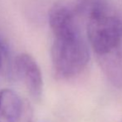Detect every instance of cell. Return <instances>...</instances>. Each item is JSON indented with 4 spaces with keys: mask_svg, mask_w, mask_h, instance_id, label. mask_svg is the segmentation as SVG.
<instances>
[{
    "mask_svg": "<svg viewBox=\"0 0 122 122\" xmlns=\"http://www.w3.org/2000/svg\"><path fill=\"white\" fill-rule=\"evenodd\" d=\"M2 51H0V70L2 68V65H3V58H2V54H1Z\"/></svg>",
    "mask_w": 122,
    "mask_h": 122,
    "instance_id": "ba28073f",
    "label": "cell"
},
{
    "mask_svg": "<svg viewBox=\"0 0 122 122\" xmlns=\"http://www.w3.org/2000/svg\"><path fill=\"white\" fill-rule=\"evenodd\" d=\"M49 25L54 36H62L80 32L76 13L65 4H56L51 8Z\"/></svg>",
    "mask_w": 122,
    "mask_h": 122,
    "instance_id": "277c9868",
    "label": "cell"
},
{
    "mask_svg": "<svg viewBox=\"0 0 122 122\" xmlns=\"http://www.w3.org/2000/svg\"><path fill=\"white\" fill-rule=\"evenodd\" d=\"M23 111L19 96L11 89L0 92V122H18Z\"/></svg>",
    "mask_w": 122,
    "mask_h": 122,
    "instance_id": "8992f818",
    "label": "cell"
},
{
    "mask_svg": "<svg viewBox=\"0 0 122 122\" xmlns=\"http://www.w3.org/2000/svg\"><path fill=\"white\" fill-rule=\"evenodd\" d=\"M14 70L31 97L35 100L40 99L43 92V79L35 59L29 54L21 53L15 58Z\"/></svg>",
    "mask_w": 122,
    "mask_h": 122,
    "instance_id": "3957f363",
    "label": "cell"
},
{
    "mask_svg": "<svg viewBox=\"0 0 122 122\" xmlns=\"http://www.w3.org/2000/svg\"><path fill=\"white\" fill-rule=\"evenodd\" d=\"M99 65L107 80L117 88H122V42L106 54L97 56Z\"/></svg>",
    "mask_w": 122,
    "mask_h": 122,
    "instance_id": "5b68a950",
    "label": "cell"
},
{
    "mask_svg": "<svg viewBox=\"0 0 122 122\" xmlns=\"http://www.w3.org/2000/svg\"><path fill=\"white\" fill-rule=\"evenodd\" d=\"M8 50V45L5 42V40L3 38L1 35H0V51L3 52H6Z\"/></svg>",
    "mask_w": 122,
    "mask_h": 122,
    "instance_id": "52a82bcc",
    "label": "cell"
},
{
    "mask_svg": "<svg viewBox=\"0 0 122 122\" xmlns=\"http://www.w3.org/2000/svg\"><path fill=\"white\" fill-rule=\"evenodd\" d=\"M86 19L87 36L97 56L107 53L122 42V13L111 5Z\"/></svg>",
    "mask_w": 122,
    "mask_h": 122,
    "instance_id": "7a4b0ae2",
    "label": "cell"
},
{
    "mask_svg": "<svg viewBox=\"0 0 122 122\" xmlns=\"http://www.w3.org/2000/svg\"><path fill=\"white\" fill-rule=\"evenodd\" d=\"M90 55L87 44L80 32L54 36L51 61L55 73L62 79H70L82 72L88 64Z\"/></svg>",
    "mask_w": 122,
    "mask_h": 122,
    "instance_id": "6da1fadb",
    "label": "cell"
}]
</instances>
